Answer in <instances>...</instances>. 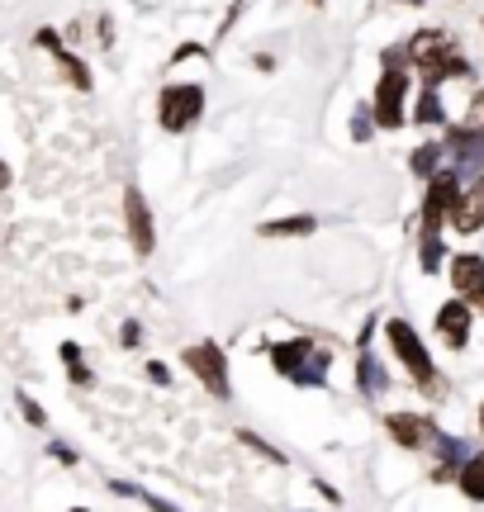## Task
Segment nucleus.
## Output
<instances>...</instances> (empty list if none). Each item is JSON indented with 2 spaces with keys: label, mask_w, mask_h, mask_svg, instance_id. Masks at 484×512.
Returning a JSON list of instances; mask_svg holds the SVG:
<instances>
[{
  "label": "nucleus",
  "mask_w": 484,
  "mask_h": 512,
  "mask_svg": "<svg viewBox=\"0 0 484 512\" xmlns=\"http://www.w3.org/2000/svg\"><path fill=\"white\" fill-rule=\"evenodd\" d=\"M470 323H475V309H470V299H461V294L437 309V332H442V342L456 351L470 342Z\"/></svg>",
  "instance_id": "9b49d317"
},
{
  "label": "nucleus",
  "mask_w": 484,
  "mask_h": 512,
  "mask_svg": "<svg viewBox=\"0 0 484 512\" xmlns=\"http://www.w3.org/2000/svg\"><path fill=\"white\" fill-rule=\"evenodd\" d=\"M466 128L484 133V91H475V100H470V110H466Z\"/></svg>",
  "instance_id": "a878e982"
},
{
  "label": "nucleus",
  "mask_w": 484,
  "mask_h": 512,
  "mask_svg": "<svg viewBox=\"0 0 484 512\" xmlns=\"http://www.w3.org/2000/svg\"><path fill=\"white\" fill-rule=\"evenodd\" d=\"M447 157H451V171L461 176V181H475L484 171V133H475V128H451L447 133Z\"/></svg>",
  "instance_id": "6e6552de"
},
{
  "label": "nucleus",
  "mask_w": 484,
  "mask_h": 512,
  "mask_svg": "<svg viewBox=\"0 0 484 512\" xmlns=\"http://www.w3.org/2000/svg\"><path fill=\"white\" fill-rule=\"evenodd\" d=\"M138 337H143V328H138V323H124V347H138Z\"/></svg>",
  "instance_id": "c85d7f7f"
},
{
  "label": "nucleus",
  "mask_w": 484,
  "mask_h": 512,
  "mask_svg": "<svg viewBox=\"0 0 484 512\" xmlns=\"http://www.w3.org/2000/svg\"><path fill=\"white\" fill-rule=\"evenodd\" d=\"M404 5H423V0H404Z\"/></svg>",
  "instance_id": "473e14b6"
},
{
  "label": "nucleus",
  "mask_w": 484,
  "mask_h": 512,
  "mask_svg": "<svg viewBox=\"0 0 484 512\" xmlns=\"http://www.w3.org/2000/svg\"><path fill=\"white\" fill-rule=\"evenodd\" d=\"M0 190H10V166L0 162Z\"/></svg>",
  "instance_id": "7c9ffc66"
},
{
  "label": "nucleus",
  "mask_w": 484,
  "mask_h": 512,
  "mask_svg": "<svg viewBox=\"0 0 484 512\" xmlns=\"http://www.w3.org/2000/svg\"><path fill=\"white\" fill-rule=\"evenodd\" d=\"M38 43H43V48H48V53L62 62V72H67V81H72L76 91H91V67H86L81 57L67 53V48H62V38H57L53 29H38Z\"/></svg>",
  "instance_id": "ddd939ff"
},
{
  "label": "nucleus",
  "mask_w": 484,
  "mask_h": 512,
  "mask_svg": "<svg viewBox=\"0 0 484 512\" xmlns=\"http://www.w3.org/2000/svg\"><path fill=\"white\" fill-rule=\"evenodd\" d=\"M418 247H423V271L428 275H437L442 271V233H418Z\"/></svg>",
  "instance_id": "4be33fe9"
},
{
  "label": "nucleus",
  "mask_w": 484,
  "mask_h": 512,
  "mask_svg": "<svg viewBox=\"0 0 484 512\" xmlns=\"http://www.w3.org/2000/svg\"><path fill=\"white\" fill-rule=\"evenodd\" d=\"M148 375H152L157 384H171V370L162 366V361H148Z\"/></svg>",
  "instance_id": "cd10ccee"
},
{
  "label": "nucleus",
  "mask_w": 484,
  "mask_h": 512,
  "mask_svg": "<svg viewBox=\"0 0 484 512\" xmlns=\"http://www.w3.org/2000/svg\"><path fill=\"white\" fill-rule=\"evenodd\" d=\"M432 446H437L442 465H456V470H461V465L470 460V446H466L461 437H442V432H437V441H432Z\"/></svg>",
  "instance_id": "412c9836"
},
{
  "label": "nucleus",
  "mask_w": 484,
  "mask_h": 512,
  "mask_svg": "<svg viewBox=\"0 0 484 512\" xmlns=\"http://www.w3.org/2000/svg\"><path fill=\"white\" fill-rule=\"evenodd\" d=\"M447 223L456 228V233H480V228H484V190H480V185L461 190V200H456V209H451Z\"/></svg>",
  "instance_id": "4468645a"
},
{
  "label": "nucleus",
  "mask_w": 484,
  "mask_h": 512,
  "mask_svg": "<svg viewBox=\"0 0 484 512\" xmlns=\"http://www.w3.org/2000/svg\"><path fill=\"white\" fill-rule=\"evenodd\" d=\"M456 484L470 503H484V456H470L461 470H456Z\"/></svg>",
  "instance_id": "f3484780"
},
{
  "label": "nucleus",
  "mask_w": 484,
  "mask_h": 512,
  "mask_svg": "<svg viewBox=\"0 0 484 512\" xmlns=\"http://www.w3.org/2000/svg\"><path fill=\"white\" fill-rule=\"evenodd\" d=\"M76 512H86V508H76Z\"/></svg>",
  "instance_id": "f704fd0d"
},
{
  "label": "nucleus",
  "mask_w": 484,
  "mask_h": 512,
  "mask_svg": "<svg viewBox=\"0 0 484 512\" xmlns=\"http://www.w3.org/2000/svg\"><path fill=\"white\" fill-rule=\"evenodd\" d=\"M62 361H67V366H81V347H76V342H62Z\"/></svg>",
  "instance_id": "bb28decb"
},
{
  "label": "nucleus",
  "mask_w": 484,
  "mask_h": 512,
  "mask_svg": "<svg viewBox=\"0 0 484 512\" xmlns=\"http://www.w3.org/2000/svg\"><path fill=\"white\" fill-rule=\"evenodd\" d=\"M53 456L62 460V465H76V456H72V451H67V446H62V441H53Z\"/></svg>",
  "instance_id": "c756f323"
},
{
  "label": "nucleus",
  "mask_w": 484,
  "mask_h": 512,
  "mask_svg": "<svg viewBox=\"0 0 484 512\" xmlns=\"http://www.w3.org/2000/svg\"><path fill=\"white\" fill-rule=\"evenodd\" d=\"M318 228L314 214H290V219H271V223H261L257 233L261 238H309Z\"/></svg>",
  "instance_id": "2eb2a0df"
},
{
  "label": "nucleus",
  "mask_w": 484,
  "mask_h": 512,
  "mask_svg": "<svg viewBox=\"0 0 484 512\" xmlns=\"http://www.w3.org/2000/svg\"><path fill=\"white\" fill-rule=\"evenodd\" d=\"M356 380H361V389H366V394H385L390 375H385V366L375 361V351H361V361H356Z\"/></svg>",
  "instance_id": "6ab92c4d"
},
{
  "label": "nucleus",
  "mask_w": 484,
  "mask_h": 512,
  "mask_svg": "<svg viewBox=\"0 0 484 512\" xmlns=\"http://www.w3.org/2000/svg\"><path fill=\"white\" fill-rule=\"evenodd\" d=\"M124 223H129L133 252L152 256V247H157V228H152V209H148V200H143V190H138V185L124 190Z\"/></svg>",
  "instance_id": "1a4fd4ad"
},
{
  "label": "nucleus",
  "mask_w": 484,
  "mask_h": 512,
  "mask_svg": "<svg viewBox=\"0 0 484 512\" xmlns=\"http://www.w3.org/2000/svg\"><path fill=\"white\" fill-rule=\"evenodd\" d=\"M110 489L119 498H138V503H143V508H152V512H181L176 508V503H167V498H157V494H148V489H138V484H124V479H119V484H114L110 479Z\"/></svg>",
  "instance_id": "aec40b11"
},
{
  "label": "nucleus",
  "mask_w": 484,
  "mask_h": 512,
  "mask_svg": "<svg viewBox=\"0 0 484 512\" xmlns=\"http://www.w3.org/2000/svg\"><path fill=\"white\" fill-rule=\"evenodd\" d=\"M375 128H404L409 119V72L404 67H385L380 86H375Z\"/></svg>",
  "instance_id": "39448f33"
},
{
  "label": "nucleus",
  "mask_w": 484,
  "mask_h": 512,
  "mask_svg": "<svg viewBox=\"0 0 484 512\" xmlns=\"http://www.w3.org/2000/svg\"><path fill=\"white\" fill-rule=\"evenodd\" d=\"M451 285H456L461 299H470V304H480L484 309V256L480 252L451 256Z\"/></svg>",
  "instance_id": "f8f14e48"
},
{
  "label": "nucleus",
  "mask_w": 484,
  "mask_h": 512,
  "mask_svg": "<svg viewBox=\"0 0 484 512\" xmlns=\"http://www.w3.org/2000/svg\"><path fill=\"white\" fill-rule=\"evenodd\" d=\"M181 361H186V370L195 375V380L205 384L214 399H228L233 394V384H228V356L214 342H200V347H186L181 351Z\"/></svg>",
  "instance_id": "0eeeda50"
},
{
  "label": "nucleus",
  "mask_w": 484,
  "mask_h": 512,
  "mask_svg": "<svg viewBox=\"0 0 484 512\" xmlns=\"http://www.w3.org/2000/svg\"><path fill=\"white\" fill-rule=\"evenodd\" d=\"M238 441H242V446H252L257 456H266V460H271V465H285V456H280L276 446H266V441H261L257 432H238Z\"/></svg>",
  "instance_id": "b1692460"
},
{
  "label": "nucleus",
  "mask_w": 484,
  "mask_h": 512,
  "mask_svg": "<svg viewBox=\"0 0 484 512\" xmlns=\"http://www.w3.org/2000/svg\"><path fill=\"white\" fill-rule=\"evenodd\" d=\"M314 5H323V0H314Z\"/></svg>",
  "instance_id": "72a5a7b5"
},
{
  "label": "nucleus",
  "mask_w": 484,
  "mask_h": 512,
  "mask_svg": "<svg viewBox=\"0 0 484 512\" xmlns=\"http://www.w3.org/2000/svg\"><path fill=\"white\" fill-rule=\"evenodd\" d=\"M385 337H390L394 356H399V366L413 375V384H423L428 394H442V375H437V366H432L428 347H423V337H418V332H413L404 318H390V323H385Z\"/></svg>",
  "instance_id": "7ed1b4c3"
},
{
  "label": "nucleus",
  "mask_w": 484,
  "mask_h": 512,
  "mask_svg": "<svg viewBox=\"0 0 484 512\" xmlns=\"http://www.w3.org/2000/svg\"><path fill=\"white\" fill-rule=\"evenodd\" d=\"M461 190H466V181H461L451 166H442L437 176H428V195H423V233H442V223L451 219V209H456V200H461Z\"/></svg>",
  "instance_id": "423d86ee"
},
{
  "label": "nucleus",
  "mask_w": 484,
  "mask_h": 512,
  "mask_svg": "<svg viewBox=\"0 0 484 512\" xmlns=\"http://www.w3.org/2000/svg\"><path fill=\"white\" fill-rule=\"evenodd\" d=\"M404 57H409L413 67L423 72V86H442L447 76H466V57L456 53V43H451L442 29H423V34H413L404 43Z\"/></svg>",
  "instance_id": "f257e3e1"
},
{
  "label": "nucleus",
  "mask_w": 484,
  "mask_h": 512,
  "mask_svg": "<svg viewBox=\"0 0 484 512\" xmlns=\"http://www.w3.org/2000/svg\"><path fill=\"white\" fill-rule=\"evenodd\" d=\"M413 124H423V128H442V124H447V110H442V95H437V86H423V91H418Z\"/></svg>",
  "instance_id": "dca6fc26"
},
{
  "label": "nucleus",
  "mask_w": 484,
  "mask_h": 512,
  "mask_svg": "<svg viewBox=\"0 0 484 512\" xmlns=\"http://www.w3.org/2000/svg\"><path fill=\"white\" fill-rule=\"evenodd\" d=\"M442 157H447V147H442V143H423V147H413L409 171H413V176H423V181H428V176H437V171H442Z\"/></svg>",
  "instance_id": "a211bd4d"
},
{
  "label": "nucleus",
  "mask_w": 484,
  "mask_h": 512,
  "mask_svg": "<svg viewBox=\"0 0 484 512\" xmlns=\"http://www.w3.org/2000/svg\"><path fill=\"white\" fill-rule=\"evenodd\" d=\"M271 361H276L280 375H285V380H295L299 389H323L328 366H333V351L314 347L309 337H295V342H280V347H271Z\"/></svg>",
  "instance_id": "f03ea898"
},
{
  "label": "nucleus",
  "mask_w": 484,
  "mask_h": 512,
  "mask_svg": "<svg viewBox=\"0 0 484 512\" xmlns=\"http://www.w3.org/2000/svg\"><path fill=\"white\" fill-rule=\"evenodd\" d=\"M385 427H390V437L399 441L404 451H428L432 441H437V422L423 418V413H390Z\"/></svg>",
  "instance_id": "9d476101"
},
{
  "label": "nucleus",
  "mask_w": 484,
  "mask_h": 512,
  "mask_svg": "<svg viewBox=\"0 0 484 512\" xmlns=\"http://www.w3.org/2000/svg\"><path fill=\"white\" fill-rule=\"evenodd\" d=\"M19 413H24V418H29V427H48V413H43V408H38V403L29 399V394H24V389H19Z\"/></svg>",
  "instance_id": "393cba45"
},
{
  "label": "nucleus",
  "mask_w": 484,
  "mask_h": 512,
  "mask_svg": "<svg viewBox=\"0 0 484 512\" xmlns=\"http://www.w3.org/2000/svg\"><path fill=\"white\" fill-rule=\"evenodd\" d=\"M480 432H484V403H480Z\"/></svg>",
  "instance_id": "2f4dec72"
},
{
  "label": "nucleus",
  "mask_w": 484,
  "mask_h": 512,
  "mask_svg": "<svg viewBox=\"0 0 484 512\" xmlns=\"http://www.w3.org/2000/svg\"><path fill=\"white\" fill-rule=\"evenodd\" d=\"M352 138H356V143H371V138H375V114H371V105H361V110L352 114Z\"/></svg>",
  "instance_id": "5701e85b"
},
{
  "label": "nucleus",
  "mask_w": 484,
  "mask_h": 512,
  "mask_svg": "<svg viewBox=\"0 0 484 512\" xmlns=\"http://www.w3.org/2000/svg\"><path fill=\"white\" fill-rule=\"evenodd\" d=\"M200 114H205V86L195 81H171L157 100V119L167 133H186L190 124H200Z\"/></svg>",
  "instance_id": "20e7f679"
}]
</instances>
